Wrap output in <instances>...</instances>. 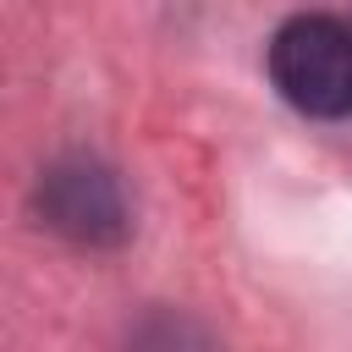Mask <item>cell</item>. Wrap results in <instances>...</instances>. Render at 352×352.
Returning a JSON list of instances; mask_svg holds the SVG:
<instances>
[{"mask_svg":"<svg viewBox=\"0 0 352 352\" xmlns=\"http://www.w3.org/2000/svg\"><path fill=\"white\" fill-rule=\"evenodd\" d=\"M270 82L292 110L314 121H346L352 116V22L324 11L286 16L270 38Z\"/></svg>","mask_w":352,"mask_h":352,"instance_id":"1","label":"cell"},{"mask_svg":"<svg viewBox=\"0 0 352 352\" xmlns=\"http://www.w3.org/2000/svg\"><path fill=\"white\" fill-rule=\"evenodd\" d=\"M38 209L60 236H72L82 248H110L126 236V198H121L116 176L94 160L50 165L38 182Z\"/></svg>","mask_w":352,"mask_h":352,"instance_id":"2","label":"cell"}]
</instances>
